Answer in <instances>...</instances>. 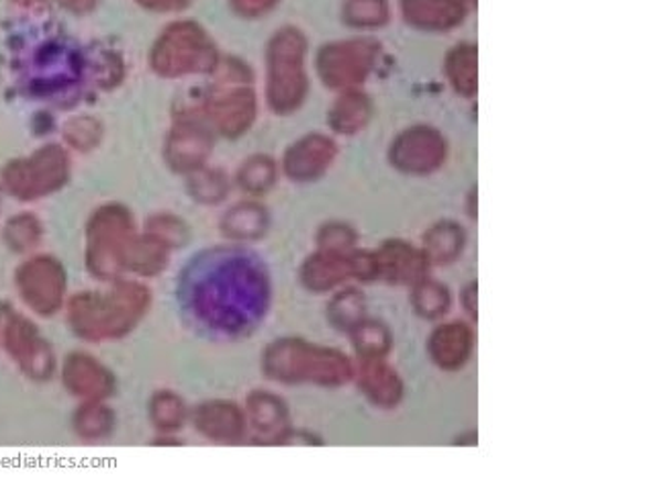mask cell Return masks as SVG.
<instances>
[{"label":"cell","mask_w":652,"mask_h":488,"mask_svg":"<svg viewBox=\"0 0 652 488\" xmlns=\"http://www.w3.org/2000/svg\"><path fill=\"white\" fill-rule=\"evenodd\" d=\"M271 227L269 209L256 201L233 204L219 221V230L231 244L250 245L260 242Z\"/></svg>","instance_id":"603a6c76"},{"label":"cell","mask_w":652,"mask_h":488,"mask_svg":"<svg viewBox=\"0 0 652 488\" xmlns=\"http://www.w3.org/2000/svg\"><path fill=\"white\" fill-rule=\"evenodd\" d=\"M43 225L31 213H19L7 221L2 230V240L14 254H29L41 244Z\"/></svg>","instance_id":"836d02e7"},{"label":"cell","mask_w":652,"mask_h":488,"mask_svg":"<svg viewBox=\"0 0 652 488\" xmlns=\"http://www.w3.org/2000/svg\"><path fill=\"white\" fill-rule=\"evenodd\" d=\"M60 2L74 13H88L98 4V0H60Z\"/></svg>","instance_id":"bcb514c9"},{"label":"cell","mask_w":652,"mask_h":488,"mask_svg":"<svg viewBox=\"0 0 652 488\" xmlns=\"http://www.w3.org/2000/svg\"><path fill=\"white\" fill-rule=\"evenodd\" d=\"M150 286L123 276L105 290H84L66 300V319L76 338L88 343L119 341L136 331L150 312Z\"/></svg>","instance_id":"7a4b0ae2"},{"label":"cell","mask_w":652,"mask_h":488,"mask_svg":"<svg viewBox=\"0 0 652 488\" xmlns=\"http://www.w3.org/2000/svg\"><path fill=\"white\" fill-rule=\"evenodd\" d=\"M348 338L356 358H387L393 350V331L379 319L367 317Z\"/></svg>","instance_id":"4dcf8cb0"},{"label":"cell","mask_w":652,"mask_h":488,"mask_svg":"<svg viewBox=\"0 0 652 488\" xmlns=\"http://www.w3.org/2000/svg\"><path fill=\"white\" fill-rule=\"evenodd\" d=\"M148 64L160 78L211 74L219 64L218 45L201 25L177 21L154 41Z\"/></svg>","instance_id":"ba28073f"},{"label":"cell","mask_w":652,"mask_h":488,"mask_svg":"<svg viewBox=\"0 0 652 488\" xmlns=\"http://www.w3.org/2000/svg\"><path fill=\"white\" fill-rule=\"evenodd\" d=\"M278 178V166L266 153H256L248 158L240 170L235 182L250 197H262L276 184Z\"/></svg>","instance_id":"1f68e13d"},{"label":"cell","mask_w":652,"mask_h":488,"mask_svg":"<svg viewBox=\"0 0 652 488\" xmlns=\"http://www.w3.org/2000/svg\"><path fill=\"white\" fill-rule=\"evenodd\" d=\"M379 264V280L391 286H413L430 276L432 264L422 247L403 240H387L375 252Z\"/></svg>","instance_id":"ffe728a7"},{"label":"cell","mask_w":652,"mask_h":488,"mask_svg":"<svg viewBox=\"0 0 652 488\" xmlns=\"http://www.w3.org/2000/svg\"><path fill=\"white\" fill-rule=\"evenodd\" d=\"M315 244L319 250H329V252H353L358 247V233L350 227L348 223L341 221H332L322 225L317 235H315Z\"/></svg>","instance_id":"ab89813d"},{"label":"cell","mask_w":652,"mask_h":488,"mask_svg":"<svg viewBox=\"0 0 652 488\" xmlns=\"http://www.w3.org/2000/svg\"><path fill=\"white\" fill-rule=\"evenodd\" d=\"M215 81L204 98V121L223 137H242L256 119V95L252 91V70L238 57L219 60L211 72Z\"/></svg>","instance_id":"5b68a950"},{"label":"cell","mask_w":652,"mask_h":488,"mask_svg":"<svg viewBox=\"0 0 652 488\" xmlns=\"http://www.w3.org/2000/svg\"><path fill=\"white\" fill-rule=\"evenodd\" d=\"M103 134H105L103 123L95 117H76L64 127L66 144L78 151L95 150L103 139Z\"/></svg>","instance_id":"f35d334b"},{"label":"cell","mask_w":652,"mask_h":488,"mask_svg":"<svg viewBox=\"0 0 652 488\" xmlns=\"http://www.w3.org/2000/svg\"><path fill=\"white\" fill-rule=\"evenodd\" d=\"M260 368L262 374L276 384L341 389L353 382L356 362L338 348L286 336L274 339L264 348Z\"/></svg>","instance_id":"3957f363"},{"label":"cell","mask_w":652,"mask_h":488,"mask_svg":"<svg viewBox=\"0 0 652 488\" xmlns=\"http://www.w3.org/2000/svg\"><path fill=\"white\" fill-rule=\"evenodd\" d=\"M377 55V45L368 40L327 43L317 54V72L327 88L353 91L367 81Z\"/></svg>","instance_id":"7c38bea8"},{"label":"cell","mask_w":652,"mask_h":488,"mask_svg":"<svg viewBox=\"0 0 652 488\" xmlns=\"http://www.w3.org/2000/svg\"><path fill=\"white\" fill-rule=\"evenodd\" d=\"M276 4L278 0H231L233 11L245 19H259L262 14L272 11Z\"/></svg>","instance_id":"7bdbcfd3"},{"label":"cell","mask_w":652,"mask_h":488,"mask_svg":"<svg viewBox=\"0 0 652 488\" xmlns=\"http://www.w3.org/2000/svg\"><path fill=\"white\" fill-rule=\"evenodd\" d=\"M372 407L393 411L406 399V382L387 358H358L354 380Z\"/></svg>","instance_id":"ac0fdd59"},{"label":"cell","mask_w":652,"mask_h":488,"mask_svg":"<svg viewBox=\"0 0 652 488\" xmlns=\"http://www.w3.org/2000/svg\"><path fill=\"white\" fill-rule=\"evenodd\" d=\"M387 19L385 0H348L344 21L353 28H379Z\"/></svg>","instance_id":"60d3db41"},{"label":"cell","mask_w":652,"mask_h":488,"mask_svg":"<svg viewBox=\"0 0 652 488\" xmlns=\"http://www.w3.org/2000/svg\"><path fill=\"white\" fill-rule=\"evenodd\" d=\"M60 374L66 391L81 401H109L117 393L115 374L93 353H69Z\"/></svg>","instance_id":"2e32d148"},{"label":"cell","mask_w":652,"mask_h":488,"mask_svg":"<svg viewBox=\"0 0 652 488\" xmlns=\"http://www.w3.org/2000/svg\"><path fill=\"white\" fill-rule=\"evenodd\" d=\"M446 72L459 93L466 96L475 95L476 47H469V45L454 47L446 60Z\"/></svg>","instance_id":"8d00e7d4"},{"label":"cell","mask_w":652,"mask_h":488,"mask_svg":"<svg viewBox=\"0 0 652 488\" xmlns=\"http://www.w3.org/2000/svg\"><path fill=\"white\" fill-rule=\"evenodd\" d=\"M461 7L449 0H413L408 7V19L420 28L446 29L461 21Z\"/></svg>","instance_id":"d590c367"},{"label":"cell","mask_w":652,"mask_h":488,"mask_svg":"<svg viewBox=\"0 0 652 488\" xmlns=\"http://www.w3.org/2000/svg\"><path fill=\"white\" fill-rule=\"evenodd\" d=\"M248 439L259 446H286L293 434V420L285 399L272 391H252L244 405Z\"/></svg>","instance_id":"5bb4252c"},{"label":"cell","mask_w":652,"mask_h":488,"mask_svg":"<svg viewBox=\"0 0 652 488\" xmlns=\"http://www.w3.org/2000/svg\"><path fill=\"white\" fill-rule=\"evenodd\" d=\"M428 356L444 372H459L469 364L475 350V331L464 321L435 327L428 338Z\"/></svg>","instance_id":"7402d4cb"},{"label":"cell","mask_w":652,"mask_h":488,"mask_svg":"<svg viewBox=\"0 0 652 488\" xmlns=\"http://www.w3.org/2000/svg\"><path fill=\"white\" fill-rule=\"evenodd\" d=\"M191 409L187 401L170 389H162L151 394L148 401V420L158 435H177L189 423Z\"/></svg>","instance_id":"484cf974"},{"label":"cell","mask_w":652,"mask_h":488,"mask_svg":"<svg viewBox=\"0 0 652 488\" xmlns=\"http://www.w3.org/2000/svg\"><path fill=\"white\" fill-rule=\"evenodd\" d=\"M230 178L218 168H199L191 174H187V190L192 201L199 204L223 203L230 194Z\"/></svg>","instance_id":"d6a6232c"},{"label":"cell","mask_w":652,"mask_h":488,"mask_svg":"<svg viewBox=\"0 0 652 488\" xmlns=\"http://www.w3.org/2000/svg\"><path fill=\"white\" fill-rule=\"evenodd\" d=\"M172 250L146 231H137L125 250V274L139 280L158 278L170 264Z\"/></svg>","instance_id":"cb8c5ba5"},{"label":"cell","mask_w":652,"mask_h":488,"mask_svg":"<svg viewBox=\"0 0 652 488\" xmlns=\"http://www.w3.org/2000/svg\"><path fill=\"white\" fill-rule=\"evenodd\" d=\"M72 427L84 442H103L117 429V413L107 401H82L72 417Z\"/></svg>","instance_id":"83f0119b"},{"label":"cell","mask_w":652,"mask_h":488,"mask_svg":"<svg viewBox=\"0 0 652 488\" xmlns=\"http://www.w3.org/2000/svg\"><path fill=\"white\" fill-rule=\"evenodd\" d=\"M177 305L182 323L199 338H250L271 312V268L250 245L204 247L178 272Z\"/></svg>","instance_id":"6da1fadb"},{"label":"cell","mask_w":652,"mask_h":488,"mask_svg":"<svg viewBox=\"0 0 652 488\" xmlns=\"http://www.w3.org/2000/svg\"><path fill=\"white\" fill-rule=\"evenodd\" d=\"M307 40L299 29H278L266 47V100L272 113L291 115L309 93Z\"/></svg>","instance_id":"8992f818"},{"label":"cell","mask_w":652,"mask_h":488,"mask_svg":"<svg viewBox=\"0 0 652 488\" xmlns=\"http://www.w3.org/2000/svg\"><path fill=\"white\" fill-rule=\"evenodd\" d=\"M213 151L211 125L197 113L180 115L164 144V162L177 174H191L207 166Z\"/></svg>","instance_id":"4fadbf2b"},{"label":"cell","mask_w":652,"mask_h":488,"mask_svg":"<svg viewBox=\"0 0 652 488\" xmlns=\"http://www.w3.org/2000/svg\"><path fill=\"white\" fill-rule=\"evenodd\" d=\"M136 2L151 13H177L191 4V0H136Z\"/></svg>","instance_id":"ee69618b"},{"label":"cell","mask_w":652,"mask_h":488,"mask_svg":"<svg viewBox=\"0 0 652 488\" xmlns=\"http://www.w3.org/2000/svg\"><path fill=\"white\" fill-rule=\"evenodd\" d=\"M70 178V158L64 148L50 144L28 158L2 168V187L19 201H38L62 189Z\"/></svg>","instance_id":"9c48e42d"},{"label":"cell","mask_w":652,"mask_h":488,"mask_svg":"<svg viewBox=\"0 0 652 488\" xmlns=\"http://www.w3.org/2000/svg\"><path fill=\"white\" fill-rule=\"evenodd\" d=\"M86 66V54L76 41L54 35L31 47L19 62V72L29 95L40 100H62L78 93L82 82L88 78Z\"/></svg>","instance_id":"277c9868"},{"label":"cell","mask_w":652,"mask_h":488,"mask_svg":"<svg viewBox=\"0 0 652 488\" xmlns=\"http://www.w3.org/2000/svg\"><path fill=\"white\" fill-rule=\"evenodd\" d=\"M9 312H11V309L4 303H0V329H2V323H4V319H7Z\"/></svg>","instance_id":"c3c4849f"},{"label":"cell","mask_w":652,"mask_h":488,"mask_svg":"<svg viewBox=\"0 0 652 488\" xmlns=\"http://www.w3.org/2000/svg\"><path fill=\"white\" fill-rule=\"evenodd\" d=\"M446 146L432 127H413L395 139L391 162L408 174H430L444 162Z\"/></svg>","instance_id":"e0dca14e"},{"label":"cell","mask_w":652,"mask_h":488,"mask_svg":"<svg viewBox=\"0 0 652 488\" xmlns=\"http://www.w3.org/2000/svg\"><path fill=\"white\" fill-rule=\"evenodd\" d=\"M0 204H2V194H0Z\"/></svg>","instance_id":"f907efd6"},{"label":"cell","mask_w":652,"mask_h":488,"mask_svg":"<svg viewBox=\"0 0 652 488\" xmlns=\"http://www.w3.org/2000/svg\"><path fill=\"white\" fill-rule=\"evenodd\" d=\"M194 432L211 444L240 446L248 442V421L244 407L230 399H209L191 409Z\"/></svg>","instance_id":"9a60e30c"},{"label":"cell","mask_w":652,"mask_h":488,"mask_svg":"<svg viewBox=\"0 0 652 488\" xmlns=\"http://www.w3.org/2000/svg\"><path fill=\"white\" fill-rule=\"evenodd\" d=\"M86 74L101 91H113L125 81V62L122 54L113 52L109 47H101L95 54H86Z\"/></svg>","instance_id":"e575fe53"},{"label":"cell","mask_w":652,"mask_h":488,"mask_svg":"<svg viewBox=\"0 0 652 488\" xmlns=\"http://www.w3.org/2000/svg\"><path fill=\"white\" fill-rule=\"evenodd\" d=\"M0 338L4 352L9 353V358L28 379L48 382L54 376L57 368L54 350L25 315L9 312L0 329Z\"/></svg>","instance_id":"8fae6325"},{"label":"cell","mask_w":652,"mask_h":488,"mask_svg":"<svg viewBox=\"0 0 652 488\" xmlns=\"http://www.w3.org/2000/svg\"><path fill=\"white\" fill-rule=\"evenodd\" d=\"M367 297L360 288L344 285L332 293L327 300V323L334 327L338 333L350 336L356 327L360 326L368 317Z\"/></svg>","instance_id":"d4e9b609"},{"label":"cell","mask_w":652,"mask_h":488,"mask_svg":"<svg viewBox=\"0 0 652 488\" xmlns=\"http://www.w3.org/2000/svg\"><path fill=\"white\" fill-rule=\"evenodd\" d=\"M476 439H479V434L475 429H469L466 434H461L454 439V446H476L479 444Z\"/></svg>","instance_id":"7dc6e473"},{"label":"cell","mask_w":652,"mask_h":488,"mask_svg":"<svg viewBox=\"0 0 652 488\" xmlns=\"http://www.w3.org/2000/svg\"><path fill=\"white\" fill-rule=\"evenodd\" d=\"M137 233L136 218L129 206L107 203L98 206L86 225L84 264L98 283H115L125 274V250Z\"/></svg>","instance_id":"52a82bcc"},{"label":"cell","mask_w":652,"mask_h":488,"mask_svg":"<svg viewBox=\"0 0 652 488\" xmlns=\"http://www.w3.org/2000/svg\"><path fill=\"white\" fill-rule=\"evenodd\" d=\"M409 295V303L418 317L423 321H440L452 309V293L449 286L432 276H425L420 283H416Z\"/></svg>","instance_id":"f546056e"},{"label":"cell","mask_w":652,"mask_h":488,"mask_svg":"<svg viewBox=\"0 0 652 488\" xmlns=\"http://www.w3.org/2000/svg\"><path fill=\"white\" fill-rule=\"evenodd\" d=\"M368 119H370V100L367 95L354 88L344 91L327 115L329 127L341 136L358 134L367 125Z\"/></svg>","instance_id":"f1b7e54d"},{"label":"cell","mask_w":652,"mask_h":488,"mask_svg":"<svg viewBox=\"0 0 652 488\" xmlns=\"http://www.w3.org/2000/svg\"><path fill=\"white\" fill-rule=\"evenodd\" d=\"M461 305L462 311L466 312L476 323V319H479V283L476 280L462 288Z\"/></svg>","instance_id":"f6af8a7d"},{"label":"cell","mask_w":652,"mask_h":488,"mask_svg":"<svg viewBox=\"0 0 652 488\" xmlns=\"http://www.w3.org/2000/svg\"><path fill=\"white\" fill-rule=\"evenodd\" d=\"M14 2H19V4H23V7H40L45 0H14Z\"/></svg>","instance_id":"681fc988"},{"label":"cell","mask_w":652,"mask_h":488,"mask_svg":"<svg viewBox=\"0 0 652 488\" xmlns=\"http://www.w3.org/2000/svg\"><path fill=\"white\" fill-rule=\"evenodd\" d=\"M146 233L160 240L164 245H168L172 252L191 242V230L185 219L177 218L175 213H156L146 221Z\"/></svg>","instance_id":"74e56055"},{"label":"cell","mask_w":652,"mask_h":488,"mask_svg":"<svg viewBox=\"0 0 652 488\" xmlns=\"http://www.w3.org/2000/svg\"><path fill=\"white\" fill-rule=\"evenodd\" d=\"M338 156V146L324 134L297 139L283 158V172L293 182H315L326 174Z\"/></svg>","instance_id":"d6986e66"},{"label":"cell","mask_w":652,"mask_h":488,"mask_svg":"<svg viewBox=\"0 0 652 488\" xmlns=\"http://www.w3.org/2000/svg\"><path fill=\"white\" fill-rule=\"evenodd\" d=\"M354 252V250H353ZM315 250L312 256L303 259L299 268V283L312 295H332L353 280L350 254Z\"/></svg>","instance_id":"44dd1931"},{"label":"cell","mask_w":652,"mask_h":488,"mask_svg":"<svg viewBox=\"0 0 652 488\" xmlns=\"http://www.w3.org/2000/svg\"><path fill=\"white\" fill-rule=\"evenodd\" d=\"M350 262H353V280L365 283V285L379 280V264H377L375 252L356 247L350 254Z\"/></svg>","instance_id":"b9f144b4"},{"label":"cell","mask_w":652,"mask_h":488,"mask_svg":"<svg viewBox=\"0 0 652 488\" xmlns=\"http://www.w3.org/2000/svg\"><path fill=\"white\" fill-rule=\"evenodd\" d=\"M466 247V233L454 221H440L423 235V254L434 266H450L461 258Z\"/></svg>","instance_id":"4316f807"},{"label":"cell","mask_w":652,"mask_h":488,"mask_svg":"<svg viewBox=\"0 0 652 488\" xmlns=\"http://www.w3.org/2000/svg\"><path fill=\"white\" fill-rule=\"evenodd\" d=\"M14 286L28 309L40 317H54L66 305L69 274L54 256H31L14 272Z\"/></svg>","instance_id":"30bf717a"}]
</instances>
